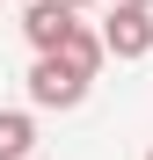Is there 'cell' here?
I'll list each match as a JSON object with an SVG mask.
<instances>
[{"label": "cell", "mask_w": 153, "mask_h": 160, "mask_svg": "<svg viewBox=\"0 0 153 160\" xmlns=\"http://www.w3.org/2000/svg\"><path fill=\"white\" fill-rule=\"evenodd\" d=\"M29 102H37V109H80V102H88V80L73 66H59V58H37L29 66Z\"/></svg>", "instance_id": "cell-1"}, {"label": "cell", "mask_w": 153, "mask_h": 160, "mask_svg": "<svg viewBox=\"0 0 153 160\" xmlns=\"http://www.w3.org/2000/svg\"><path fill=\"white\" fill-rule=\"evenodd\" d=\"M73 29H80V22H73L66 0H22V37L37 44V58H51V51H59Z\"/></svg>", "instance_id": "cell-2"}, {"label": "cell", "mask_w": 153, "mask_h": 160, "mask_svg": "<svg viewBox=\"0 0 153 160\" xmlns=\"http://www.w3.org/2000/svg\"><path fill=\"white\" fill-rule=\"evenodd\" d=\"M102 51L110 58H146L153 51V8H117L102 22Z\"/></svg>", "instance_id": "cell-3"}, {"label": "cell", "mask_w": 153, "mask_h": 160, "mask_svg": "<svg viewBox=\"0 0 153 160\" xmlns=\"http://www.w3.org/2000/svg\"><path fill=\"white\" fill-rule=\"evenodd\" d=\"M51 58H59V66H73V73H80V80H95L102 73V58H110V51H102V37L95 29H73L59 51H51Z\"/></svg>", "instance_id": "cell-4"}, {"label": "cell", "mask_w": 153, "mask_h": 160, "mask_svg": "<svg viewBox=\"0 0 153 160\" xmlns=\"http://www.w3.org/2000/svg\"><path fill=\"white\" fill-rule=\"evenodd\" d=\"M29 146H37L29 109H0V160H29Z\"/></svg>", "instance_id": "cell-5"}, {"label": "cell", "mask_w": 153, "mask_h": 160, "mask_svg": "<svg viewBox=\"0 0 153 160\" xmlns=\"http://www.w3.org/2000/svg\"><path fill=\"white\" fill-rule=\"evenodd\" d=\"M117 8H153V0H117Z\"/></svg>", "instance_id": "cell-6"}, {"label": "cell", "mask_w": 153, "mask_h": 160, "mask_svg": "<svg viewBox=\"0 0 153 160\" xmlns=\"http://www.w3.org/2000/svg\"><path fill=\"white\" fill-rule=\"evenodd\" d=\"M66 8H88V0H66Z\"/></svg>", "instance_id": "cell-7"}, {"label": "cell", "mask_w": 153, "mask_h": 160, "mask_svg": "<svg viewBox=\"0 0 153 160\" xmlns=\"http://www.w3.org/2000/svg\"><path fill=\"white\" fill-rule=\"evenodd\" d=\"M29 160H37V153H29Z\"/></svg>", "instance_id": "cell-8"}, {"label": "cell", "mask_w": 153, "mask_h": 160, "mask_svg": "<svg viewBox=\"0 0 153 160\" xmlns=\"http://www.w3.org/2000/svg\"><path fill=\"white\" fill-rule=\"evenodd\" d=\"M146 160H153V153H146Z\"/></svg>", "instance_id": "cell-9"}]
</instances>
